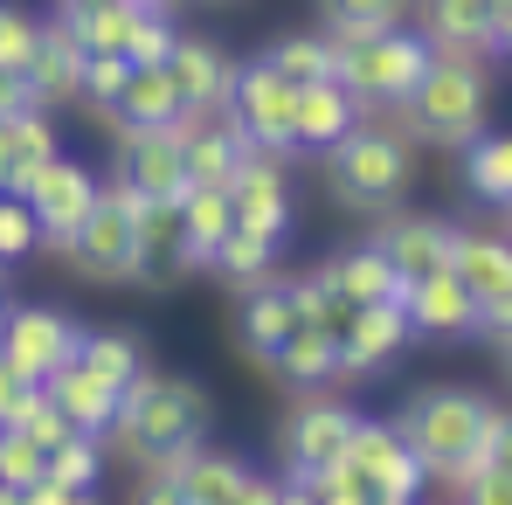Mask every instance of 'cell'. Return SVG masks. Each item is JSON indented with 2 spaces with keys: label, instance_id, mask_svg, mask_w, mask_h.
Wrapping results in <instances>:
<instances>
[{
  "label": "cell",
  "instance_id": "cell-1",
  "mask_svg": "<svg viewBox=\"0 0 512 505\" xmlns=\"http://www.w3.org/2000/svg\"><path fill=\"white\" fill-rule=\"evenodd\" d=\"M485 422H492V402L485 395H471V388H423L395 416V436L423 457L429 478L464 485V478L485 471Z\"/></svg>",
  "mask_w": 512,
  "mask_h": 505
},
{
  "label": "cell",
  "instance_id": "cell-2",
  "mask_svg": "<svg viewBox=\"0 0 512 505\" xmlns=\"http://www.w3.org/2000/svg\"><path fill=\"white\" fill-rule=\"evenodd\" d=\"M208 388L201 381H180V374H139L125 395H118V416L104 436H118L132 457L146 464H167L173 450L187 443H208Z\"/></svg>",
  "mask_w": 512,
  "mask_h": 505
},
{
  "label": "cell",
  "instance_id": "cell-3",
  "mask_svg": "<svg viewBox=\"0 0 512 505\" xmlns=\"http://www.w3.org/2000/svg\"><path fill=\"white\" fill-rule=\"evenodd\" d=\"M402 111V125L423 139V146H471L478 132H485V111H492V77H485V63L478 56H464V49H436L429 56V70L416 77V90L395 104Z\"/></svg>",
  "mask_w": 512,
  "mask_h": 505
},
{
  "label": "cell",
  "instance_id": "cell-4",
  "mask_svg": "<svg viewBox=\"0 0 512 505\" xmlns=\"http://www.w3.org/2000/svg\"><path fill=\"white\" fill-rule=\"evenodd\" d=\"M326 180H333V201L360 208V215H388L402 194H409V139L402 132H381V125H353L346 139L326 146Z\"/></svg>",
  "mask_w": 512,
  "mask_h": 505
},
{
  "label": "cell",
  "instance_id": "cell-5",
  "mask_svg": "<svg viewBox=\"0 0 512 505\" xmlns=\"http://www.w3.org/2000/svg\"><path fill=\"white\" fill-rule=\"evenodd\" d=\"M429 56L436 49L423 28H381V35L340 42V84L360 97V111H395L429 70Z\"/></svg>",
  "mask_w": 512,
  "mask_h": 505
},
{
  "label": "cell",
  "instance_id": "cell-6",
  "mask_svg": "<svg viewBox=\"0 0 512 505\" xmlns=\"http://www.w3.org/2000/svg\"><path fill=\"white\" fill-rule=\"evenodd\" d=\"M63 256L84 270L90 284H132V263H139V194L118 173L97 180V201L77 222V236L63 243Z\"/></svg>",
  "mask_w": 512,
  "mask_h": 505
},
{
  "label": "cell",
  "instance_id": "cell-7",
  "mask_svg": "<svg viewBox=\"0 0 512 505\" xmlns=\"http://www.w3.org/2000/svg\"><path fill=\"white\" fill-rule=\"evenodd\" d=\"M77 326L63 319V312H49V305H7L0 312V360L28 381V388H42L56 367H70L77 360Z\"/></svg>",
  "mask_w": 512,
  "mask_h": 505
},
{
  "label": "cell",
  "instance_id": "cell-8",
  "mask_svg": "<svg viewBox=\"0 0 512 505\" xmlns=\"http://www.w3.org/2000/svg\"><path fill=\"white\" fill-rule=\"evenodd\" d=\"M291 97L298 90L256 56V63H236V84H229V104L222 111L243 125V139H250L256 153L284 160V153H298V139H291Z\"/></svg>",
  "mask_w": 512,
  "mask_h": 505
},
{
  "label": "cell",
  "instance_id": "cell-9",
  "mask_svg": "<svg viewBox=\"0 0 512 505\" xmlns=\"http://www.w3.org/2000/svg\"><path fill=\"white\" fill-rule=\"evenodd\" d=\"M173 139H180V173H187V187H229L236 167L256 153L229 111H180V118H173Z\"/></svg>",
  "mask_w": 512,
  "mask_h": 505
},
{
  "label": "cell",
  "instance_id": "cell-10",
  "mask_svg": "<svg viewBox=\"0 0 512 505\" xmlns=\"http://www.w3.org/2000/svg\"><path fill=\"white\" fill-rule=\"evenodd\" d=\"M346 436H353V409L333 395H305L291 416H284V478H319L346 457Z\"/></svg>",
  "mask_w": 512,
  "mask_h": 505
},
{
  "label": "cell",
  "instance_id": "cell-11",
  "mask_svg": "<svg viewBox=\"0 0 512 505\" xmlns=\"http://www.w3.org/2000/svg\"><path fill=\"white\" fill-rule=\"evenodd\" d=\"M28 215H35V229H42V243L49 250H63L70 236H77V222L90 215V201H97V173L84 167V160H49V167L28 180Z\"/></svg>",
  "mask_w": 512,
  "mask_h": 505
},
{
  "label": "cell",
  "instance_id": "cell-12",
  "mask_svg": "<svg viewBox=\"0 0 512 505\" xmlns=\"http://www.w3.org/2000/svg\"><path fill=\"white\" fill-rule=\"evenodd\" d=\"M346 464L374 485V499H416L423 492V457L395 436V422H367L353 416V436H346Z\"/></svg>",
  "mask_w": 512,
  "mask_h": 505
},
{
  "label": "cell",
  "instance_id": "cell-13",
  "mask_svg": "<svg viewBox=\"0 0 512 505\" xmlns=\"http://www.w3.org/2000/svg\"><path fill=\"white\" fill-rule=\"evenodd\" d=\"M367 243L395 263V277H402V291H409L416 277L450 270L457 229H450V222H436V215H395V208H388V222H374V236H367Z\"/></svg>",
  "mask_w": 512,
  "mask_h": 505
},
{
  "label": "cell",
  "instance_id": "cell-14",
  "mask_svg": "<svg viewBox=\"0 0 512 505\" xmlns=\"http://www.w3.org/2000/svg\"><path fill=\"white\" fill-rule=\"evenodd\" d=\"M28 97L35 111H56V104H77L84 97V42L70 28V14H56L42 35H35V56H28Z\"/></svg>",
  "mask_w": 512,
  "mask_h": 505
},
{
  "label": "cell",
  "instance_id": "cell-15",
  "mask_svg": "<svg viewBox=\"0 0 512 505\" xmlns=\"http://www.w3.org/2000/svg\"><path fill=\"white\" fill-rule=\"evenodd\" d=\"M229 208H236V229H256V236H291V180L270 153H250L236 180H229Z\"/></svg>",
  "mask_w": 512,
  "mask_h": 505
},
{
  "label": "cell",
  "instance_id": "cell-16",
  "mask_svg": "<svg viewBox=\"0 0 512 505\" xmlns=\"http://www.w3.org/2000/svg\"><path fill=\"white\" fill-rule=\"evenodd\" d=\"M167 77H173L187 111H222L229 104V84H236V56L222 42H208V35H173Z\"/></svg>",
  "mask_w": 512,
  "mask_h": 505
},
{
  "label": "cell",
  "instance_id": "cell-17",
  "mask_svg": "<svg viewBox=\"0 0 512 505\" xmlns=\"http://www.w3.org/2000/svg\"><path fill=\"white\" fill-rule=\"evenodd\" d=\"M409 339H416V326H409L402 298H388V305H360L353 326L340 333V374H381V367H395Z\"/></svg>",
  "mask_w": 512,
  "mask_h": 505
},
{
  "label": "cell",
  "instance_id": "cell-18",
  "mask_svg": "<svg viewBox=\"0 0 512 505\" xmlns=\"http://www.w3.org/2000/svg\"><path fill=\"white\" fill-rule=\"evenodd\" d=\"M118 180H125L139 201H180V194H187V173H180V139H173V125H160V132H125V146H118Z\"/></svg>",
  "mask_w": 512,
  "mask_h": 505
},
{
  "label": "cell",
  "instance_id": "cell-19",
  "mask_svg": "<svg viewBox=\"0 0 512 505\" xmlns=\"http://www.w3.org/2000/svg\"><path fill=\"white\" fill-rule=\"evenodd\" d=\"M187 270H201V263L187 250L180 201H139V263H132V277L139 284H180Z\"/></svg>",
  "mask_w": 512,
  "mask_h": 505
},
{
  "label": "cell",
  "instance_id": "cell-20",
  "mask_svg": "<svg viewBox=\"0 0 512 505\" xmlns=\"http://www.w3.org/2000/svg\"><path fill=\"white\" fill-rule=\"evenodd\" d=\"M402 312H409L416 339H471L478 333V305H471V291H464L450 270L416 277V284L402 291Z\"/></svg>",
  "mask_w": 512,
  "mask_h": 505
},
{
  "label": "cell",
  "instance_id": "cell-21",
  "mask_svg": "<svg viewBox=\"0 0 512 505\" xmlns=\"http://www.w3.org/2000/svg\"><path fill=\"white\" fill-rule=\"evenodd\" d=\"M360 125V97L340 84V77H326V84H305L291 97V139L305 146V153H326L333 139H346Z\"/></svg>",
  "mask_w": 512,
  "mask_h": 505
},
{
  "label": "cell",
  "instance_id": "cell-22",
  "mask_svg": "<svg viewBox=\"0 0 512 505\" xmlns=\"http://www.w3.org/2000/svg\"><path fill=\"white\" fill-rule=\"evenodd\" d=\"M146 471H167L187 505H236L243 478H250L236 457H222V450H208V443H187V450H173L167 464H146Z\"/></svg>",
  "mask_w": 512,
  "mask_h": 505
},
{
  "label": "cell",
  "instance_id": "cell-23",
  "mask_svg": "<svg viewBox=\"0 0 512 505\" xmlns=\"http://www.w3.org/2000/svg\"><path fill=\"white\" fill-rule=\"evenodd\" d=\"M305 319H298V305H291V291H284V277H263L243 291V319H236V346L250 353V360H270L284 339L298 333Z\"/></svg>",
  "mask_w": 512,
  "mask_h": 505
},
{
  "label": "cell",
  "instance_id": "cell-24",
  "mask_svg": "<svg viewBox=\"0 0 512 505\" xmlns=\"http://www.w3.org/2000/svg\"><path fill=\"white\" fill-rule=\"evenodd\" d=\"M42 395H49L63 416L77 422L84 436H104V429H111V416H118V395H125V388H111L104 374H90L84 360H70V367H56V374L42 381Z\"/></svg>",
  "mask_w": 512,
  "mask_h": 505
},
{
  "label": "cell",
  "instance_id": "cell-25",
  "mask_svg": "<svg viewBox=\"0 0 512 505\" xmlns=\"http://www.w3.org/2000/svg\"><path fill=\"white\" fill-rule=\"evenodd\" d=\"M187 104H180V90H173L167 63H146V70H132L125 77V90H118V104L104 111L118 132H160V125H173Z\"/></svg>",
  "mask_w": 512,
  "mask_h": 505
},
{
  "label": "cell",
  "instance_id": "cell-26",
  "mask_svg": "<svg viewBox=\"0 0 512 505\" xmlns=\"http://www.w3.org/2000/svg\"><path fill=\"white\" fill-rule=\"evenodd\" d=\"M0 139H7V180H0V194H28V180L63 153L49 111H35V104H28V111H7V118H0Z\"/></svg>",
  "mask_w": 512,
  "mask_h": 505
},
{
  "label": "cell",
  "instance_id": "cell-27",
  "mask_svg": "<svg viewBox=\"0 0 512 505\" xmlns=\"http://www.w3.org/2000/svg\"><path fill=\"white\" fill-rule=\"evenodd\" d=\"M450 277L471 291V305H485V298L512 291V236H464V229H457Z\"/></svg>",
  "mask_w": 512,
  "mask_h": 505
},
{
  "label": "cell",
  "instance_id": "cell-28",
  "mask_svg": "<svg viewBox=\"0 0 512 505\" xmlns=\"http://www.w3.org/2000/svg\"><path fill=\"white\" fill-rule=\"evenodd\" d=\"M492 7H499V0H423V35H429V49H464V56H485V49H492Z\"/></svg>",
  "mask_w": 512,
  "mask_h": 505
},
{
  "label": "cell",
  "instance_id": "cell-29",
  "mask_svg": "<svg viewBox=\"0 0 512 505\" xmlns=\"http://www.w3.org/2000/svg\"><path fill=\"white\" fill-rule=\"evenodd\" d=\"M263 367H270L277 381H291V388H326V381L340 374V339L319 333V326H298V333L284 339Z\"/></svg>",
  "mask_w": 512,
  "mask_h": 505
},
{
  "label": "cell",
  "instance_id": "cell-30",
  "mask_svg": "<svg viewBox=\"0 0 512 505\" xmlns=\"http://www.w3.org/2000/svg\"><path fill=\"white\" fill-rule=\"evenodd\" d=\"M326 277L340 284L353 305H388V298H402V277H395V263L374 250V243H353L326 263Z\"/></svg>",
  "mask_w": 512,
  "mask_h": 505
},
{
  "label": "cell",
  "instance_id": "cell-31",
  "mask_svg": "<svg viewBox=\"0 0 512 505\" xmlns=\"http://www.w3.org/2000/svg\"><path fill=\"white\" fill-rule=\"evenodd\" d=\"M464 160V187L478 194V201H492V208H506L512 201V132H478L471 146H457Z\"/></svg>",
  "mask_w": 512,
  "mask_h": 505
},
{
  "label": "cell",
  "instance_id": "cell-32",
  "mask_svg": "<svg viewBox=\"0 0 512 505\" xmlns=\"http://www.w3.org/2000/svg\"><path fill=\"white\" fill-rule=\"evenodd\" d=\"M263 63H270L291 90H305V84L340 77V42H333V35H284V42H270Z\"/></svg>",
  "mask_w": 512,
  "mask_h": 505
},
{
  "label": "cell",
  "instance_id": "cell-33",
  "mask_svg": "<svg viewBox=\"0 0 512 505\" xmlns=\"http://www.w3.org/2000/svg\"><path fill=\"white\" fill-rule=\"evenodd\" d=\"M180 229H187V250H194V263H208V256H215V243L236 229L229 187H187V194H180Z\"/></svg>",
  "mask_w": 512,
  "mask_h": 505
},
{
  "label": "cell",
  "instance_id": "cell-34",
  "mask_svg": "<svg viewBox=\"0 0 512 505\" xmlns=\"http://www.w3.org/2000/svg\"><path fill=\"white\" fill-rule=\"evenodd\" d=\"M208 270H222L236 291H250L263 277H277V236H256V229H229L215 256H208Z\"/></svg>",
  "mask_w": 512,
  "mask_h": 505
},
{
  "label": "cell",
  "instance_id": "cell-35",
  "mask_svg": "<svg viewBox=\"0 0 512 505\" xmlns=\"http://www.w3.org/2000/svg\"><path fill=\"white\" fill-rule=\"evenodd\" d=\"M416 0H319L326 14V35L333 42H360V35H381V28H402Z\"/></svg>",
  "mask_w": 512,
  "mask_h": 505
},
{
  "label": "cell",
  "instance_id": "cell-36",
  "mask_svg": "<svg viewBox=\"0 0 512 505\" xmlns=\"http://www.w3.org/2000/svg\"><path fill=\"white\" fill-rule=\"evenodd\" d=\"M77 360H84L90 374H104L111 388H132V381L146 374V353H139L132 333H84L77 339Z\"/></svg>",
  "mask_w": 512,
  "mask_h": 505
},
{
  "label": "cell",
  "instance_id": "cell-37",
  "mask_svg": "<svg viewBox=\"0 0 512 505\" xmlns=\"http://www.w3.org/2000/svg\"><path fill=\"white\" fill-rule=\"evenodd\" d=\"M132 21H139V0H118V7H90V14H70L84 56H125L132 42Z\"/></svg>",
  "mask_w": 512,
  "mask_h": 505
},
{
  "label": "cell",
  "instance_id": "cell-38",
  "mask_svg": "<svg viewBox=\"0 0 512 505\" xmlns=\"http://www.w3.org/2000/svg\"><path fill=\"white\" fill-rule=\"evenodd\" d=\"M42 471L56 478V485H70V492H97V478H104V450H97V436H70V443H56L49 457H42Z\"/></svg>",
  "mask_w": 512,
  "mask_h": 505
},
{
  "label": "cell",
  "instance_id": "cell-39",
  "mask_svg": "<svg viewBox=\"0 0 512 505\" xmlns=\"http://www.w3.org/2000/svg\"><path fill=\"white\" fill-rule=\"evenodd\" d=\"M167 49H173L167 7H139V21H132V42H125V63H132V70H146V63H167Z\"/></svg>",
  "mask_w": 512,
  "mask_h": 505
},
{
  "label": "cell",
  "instance_id": "cell-40",
  "mask_svg": "<svg viewBox=\"0 0 512 505\" xmlns=\"http://www.w3.org/2000/svg\"><path fill=\"white\" fill-rule=\"evenodd\" d=\"M35 250H42V229H35L28 201L0 194V263H21V256H35Z\"/></svg>",
  "mask_w": 512,
  "mask_h": 505
},
{
  "label": "cell",
  "instance_id": "cell-41",
  "mask_svg": "<svg viewBox=\"0 0 512 505\" xmlns=\"http://www.w3.org/2000/svg\"><path fill=\"white\" fill-rule=\"evenodd\" d=\"M125 77H132V63H125V56H84V104L111 111V104H118V90H125Z\"/></svg>",
  "mask_w": 512,
  "mask_h": 505
},
{
  "label": "cell",
  "instance_id": "cell-42",
  "mask_svg": "<svg viewBox=\"0 0 512 505\" xmlns=\"http://www.w3.org/2000/svg\"><path fill=\"white\" fill-rule=\"evenodd\" d=\"M35 478H42V450H35L21 429H0V485L21 492V485H35Z\"/></svg>",
  "mask_w": 512,
  "mask_h": 505
},
{
  "label": "cell",
  "instance_id": "cell-43",
  "mask_svg": "<svg viewBox=\"0 0 512 505\" xmlns=\"http://www.w3.org/2000/svg\"><path fill=\"white\" fill-rule=\"evenodd\" d=\"M35 35H42V28H35L21 7H7V0H0V70H28Z\"/></svg>",
  "mask_w": 512,
  "mask_h": 505
},
{
  "label": "cell",
  "instance_id": "cell-44",
  "mask_svg": "<svg viewBox=\"0 0 512 505\" xmlns=\"http://www.w3.org/2000/svg\"><path fill=\"white\" fill-rule=\"evenodd\" d=\"M457 492H464V505H512V464H485V471L464 478Z\"/></svg>",
  "mask_w": 512,
  "mask_h": 505
},
{
  "label": "cell",
  "instance_id": "cell-45",
  "mask_svg": "<svg viewBox=\"0 0 512 505\" xmlns=\"http://www.w3.org/2000/svg\"><path fill=\"white\" fill-rule=\"evenodd\" d=\"M132 505H187V499H180V485H173L167 471H146V485L132 492Z\"/></svg>",
  "mask_w": 512,
  "mask_h": 505
},
{
  "label": "cell",
  "instance_id": "cell-46",
  "mask_svg": "<svg viewBox=\"0 0 512 505\" xmlns=\"http://www.w3.org/2000/svg\"><path fill=\"white\" fill-rule=\"evenodd\" d=\"M478 333H499V339L512 333V291H499V298L478 305Z\"/></svg>",
  "mask_w": 512,
  "mask_h": 505
},
{
  "label": "cell",
  "instance_id": "cell-47",
  "mask_svg": "<svg viewBox=\"0 0 512 505\" xmlns=\"http://www.w3.org/2000/svg\"><path fill=\"white\" fill-rule=\"evenodd\" d=\"M21 395H28V381H21V374H14V367L0 360V429L14 422V409H21Z\"/></svg>",
  "mask_w": 512,
  "mask_h": 505
},
{
  "label": "cell",
  "instance_id": "cell-48",
  "mask_svg": "<svg viewBox=\"0 0 512 505\" xmlns=\"http://www.w3.org/2000/svg\"><path fill=\"white\" fill-rule=\"evenodd\" d=\"M28 104H35V97H28V77H21V70H0V118H7V111H28Z\"/></svg>",
  "mask_w": 512,
  "mask_h": 505
},
{
  "label": "cell",
  "instance_id": "cell-49",
  "mask_svg": "<svg viewBox=\"0 0 512 505\" xmlns=\"http://www.w3.org/2000/svg\"><path fill=\"white\" fill-rule=\"evenodd\" d=\"M236 505H284V485H277V478H243V492H236Z\"/></svg>",
  "mask_w": 512,
  "mask_h": 505
},
{
  "label": "cell",
  "instance_id": "cell-50",
  "mask_svg": "<svg viewBox=\"0 0 512 505\" xmlns=\"http://www.w3.org/2000/svg\"><path fill=\"white\" fill-rule=\"evenodd\" d=\"M21 499H28V505H70V499H77V492H70V485H56V478L42 471L35 485H21Z\"/></svg>",
  "mask_w": 512,
  "mask_h": 505
},
{
  "label": "cell",
  "instance_id": "cell-51",
  "mask_svg": "<svg viewBox=\"0 0 512 505\" xmlns=\"http://www.w3.org/2000/svg\"><path fill=\"white\" fill-rule=\"evenodd\" d=\"M90 7H118V0H63V14H90Z\"/></svg>",
  "mask_w": 512,
  "mask_h": 505
},
{
  "label": "cell",
  "instance_id": "cell-52",
  "mask_svg": "<svg viewBox=\"0 0 512 505\" xmlns=\"http://www.w3.org/2000/svg\"><path fill=\"white\" fill-rule=\"evenodd\" d=\"M0 505H28V499H21V492H14V485H0Z\"/></svg>",
  "mask_w": 512,
  "mask_h": 505
},
{
  "label": "cell",
  "instance_id": "cell-53",
  "mask_svg": "<svg viewBox=\"0 0 512 505\" xmlns=\"http://www.w3.org/2000/svg\"><path fill=\"white\" fill-rule=\"evenodd\" d=\"M70 505H97V492H77V499H70Z\"/></svg>",
  "mask_w": 512,
  "mask_h": 505
},
{
  "label": "cell",
  "instance_id": "cell-54",
  "mask_svg": "<svg viewBox=\"0 0 512 505\" xmlns=\"http://www.w3.org/2000/svg\"><path fill=\"white\" fill-rule=\"evenodd\" d=\"M499 56H506V63H512V35H506V42H499Z\"/></svg>",
  "mask_w": 512,
  "mask_h": 505
},
{
  "label": "cell",
  "instance_id": "cell-55",
  "mask_svg": "<svg viewBox=\"0 0 512 505\" xmlns=\"http://www.w3.org/2000/svg\"><path fill=\"white\" fill-rule=\"evenodd\" d=\"M506 236H512V201H506Z\"/></svg>",
  "mask_w": 512,
  "mask_h": 505
},
{
  "label": "cell",
  "instance_id": "cell-56",
  "mask_svg": "<svg viewBox=\"0 0 512 505\" xmlns=\"http://www.w3.org/2000/svg\"><path fill=\"white\" fill-rule=\"evenodd\" d=\"M506 367H512V333H506Z\"/></svg>",
  "mask_w": 512,
  "mask_h": 505
},
{
  "label": "cell",
  "instance_id": "cell-57",
  "mask_svg": "<svg viewBox=\"0 0 512 505\" xmlns=\"http://www.w3.org/2000/svg\"><path fill=\"white\" fill-rule=\"evenodd\" d=\"M0 312H7V298H0Z\"/></svg>",
  "mask_w": 512,
  "mask_h": 505
}]
</instances>
